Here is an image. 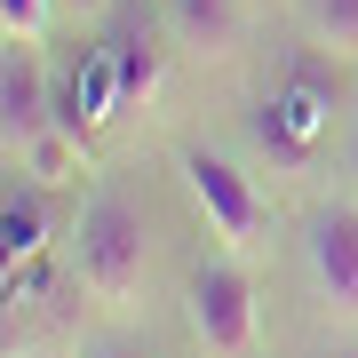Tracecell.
Segmentation results:
<instances>
[{"label":"cell","instance_id":"6da1fadb","mask_svg":"<svg viewBox=\"0 0 358 358\" xmlns=\"http://www.w3.org/2000/svg\"><path fill=\"white\" fill-rule=\"evenodd\" d=\"M358 112V64L310 48L303 32L263 64V80L239 103V152L271 183H319L343 167V128Z\"/></svg>","mask_w":358,"mask_h":358},{"label":"cell","instance_id":"7a4b0ae2","mask_svg":"<svg viewBox=\"0 0 358 358\" xmlns=\"http://www.w3.org/2000/svg\"><path fill=\"white\" fill-rule=\"evenodd\" d=\"M64 255L103 319H136L143 294L159 287V215L128 167H96V183L72 199Z\"/></svg>","mask_w":358,"mask_h":358},{"label":"cell","instance_id":"3957f363","mask_svg":"<svg viewBox=\"0 0 358 358\" xmlns=\"http://www.w3.org/2000/svg\"><path fill=\"white\" fill-rule=\"evenodd\" d=\"M167 176H176L192 223L207 231V247H231L247 263H271L287 247V199L271 192V176L247 152L207 143V136H176L167 143Z\"/></svg>","mask_w":358,"mask_h":358},{"label":"cell","instance_id":"277c9868","mask_svg":"<svg viewBox=\"0 0 358 358\" xmlns=\"http://www.w3.org/2000/svg\"><path fill=\"white\" fill-rule=\"evenodd\" d=\"M287 255H294V287L327 319V334H358V199L310 192L287 215Z\"/></svg>","mask_w":358,"mask_h":358},{"label":"cell","instance_id":"5b68a950","mask_svg":"<svg viewBox=\"0 0 358 358\" xmlns=\"http://www.w3.org/2000/svg\"><path fill=\"white\" fill-rule=\"evenodd\" d=\"M255 271L263 263L231 255V247H207L183 271L176 319H183L192 358H263V287H255Z\"/></svg>","mask_w":358,"mask_h":358},{"label":"cell","instance_id":"8992f818","mask_svg":"<svg viewBox=\"0 0 358 358\" xmlns=\"http://www.w3.org/2000/svg\"><path fill=\"white\" fill-rule=\"evenodd\" d=\"M88 48H96L103 80H112V128L143 120L159 103L167 72H176V48H167V32H159V8H120Z\"/></svg>","mask_w":358,"mask_h":358},{"label":"cell","instance_id":"52a82bcc","mask_svg":"<svg viewBox=\"0 0 358 358\" xmlns=\"http://www.w3.org/2000/svg\"><path fill=\"white\" fill-rule=\"evenodd\" d=\"M176 64L192 72H239L255 48V0H152Z\"/></svg>","mask_w":358,"mask_h":358},{"label":"cell","instance_id":"ba28073f","mask_svg":"<svg viewBox=\"0 0 358 358\" xmlns=\"http://www.w3.org/2000/svg\"><path fill=\"white\" fill-rule=\"evenodd\" d=\"M56 128V64L40 40H0V152H24Z\"/></svg>","mask_w":358,"mask_h":358},{"label":"cell","instance_id":"9c48e42d","mask_svg":"<svg viewBox=\"0 0 358 358\" xmlns=\"http://www.w3.org/2000/svg\"><path fill=\"white\" fill-rule=\"evenodd\" d=\"M287 24L310 40V48L358 64V0H287Z\"/></svg>","mask_w":358,"mask_h":358},{"label":"cell","instance_id":"30bf717a","mask_svg":"<svg viewBox=\"0 0 358 358\" xmlns=\"http://www.w3.org/2000/svg\"><path fill=\"white\" fill-rule=\"evenodd\" d=\"M0 40H40V48H56V0H0Z\"/></svg>","mask_w":358,"mask_h":358},{"label":"cell","instance_id":"8fae6325","mask_svg":"<svg viewBox=\"0 0 358 358\" xmlns=\"http://www.w3.org/2000/svg\"><path fill=\"white\" fill-rule=\"evenodd\" d=\"M128 0H56V40H96Z\"/></svg>","mask_w":358,"mask_h":358},{"label":"cell","instance_id":"7c38bea8","mask_svg":"<svg viewBox=\"0 0 358 358\" xmlns=\"http://www.w3.org/2000/svg\"><path fill=\"white\" fill-rule=\"evenodd\" d=\"M80 358H159V350L143 343V334H96V343L80 350Z\"/></svg>","mask_w":358,"mask_h":358},{"label":"cell","instance_id":"4fadbf2b","mask_svg":"<svg viewBox=\"0 0 358 358\" xmlns=\"http://www.w3.org/2000/svg\"><path fill=\"white\" fill-rule=\"evenodd\" d=\"M334 176H343V192L358 199V112H350V128H343V167H334Z\"/></svg>","mask_w":358,"mask_h":358},{"label":"cell","instance_id":"5bb4252c","mask_svg":"<svg viewBox=\"0 0 358 358\" xmlns=\"http://www.w3.org/2000/svg\"><path fill=\"white\" fill-rule=\"evenodd\" d=\"M319 358H358V334H327V343H319Z\"/></svg>","mask_w":358,"mask_h":358},{"label":"cell","instance_id":"9a60e30c","mask_svg":"<svg viewBox=\"0 0 358 358\" xmlns=\"http://www.w3.org/2000/svg\"><path fill=\"white\" fill-rule=\"evenodd\" d=\"M24 358H80V350H24Z\"/></svg>","mask_w":358,"mask_h":358}]
</instances>
